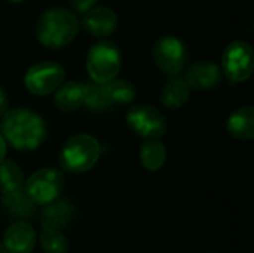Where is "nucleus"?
<instances>
[{
  "label": "nucleus",
  "mask_w": 254,
  "mask_h": 253,
  "mask_svg": "<svg viewBox=\"0 0 254 253\" xmlns=\"http://www.w3.org/2000/svg\"><path fill=\"white\" fill-rule=\"evenodd\" d=\"M0 130L9 145L15 149H36L46 137L43 119L28 109H13L3 115Z\"/></svg>",
  "instance_id": "1"
},
{
  "label": "nucleus",
  "mask_w": 254,
  "mask_h": 253,
  "mask_svg": "<svg viewBox=\"0 0 254 253\" xmlns=\"http://www.w3.org/2000/svg\"><path fill=\"white\" fill-rule=\"evenodd\" d=\"M79 31L77 18L67 9L52 7L46 10L36 28L39 42L48 48H63L67 46Z\"/></svg>",
  "instance_id": "2"
},
{
  "label": "nucleus",
  "mask_w": 254,
  "mask_h": 253,
  "mask_svg": "<svg viewBox=\"0 0 254 253\" xmlns=\"http://www.w3.org/2000/svg\"><path fill=\"white\" fill-rule=\"evenodd\" d=\"M100 157L98 142L88 134H77L67 140L61 154L60 164L70 173H85L95 166Z\"/></svg>",
  "instance_id": "3"
},
{
  "label": "nucleus",
  "mask_w": 254,
  "mask_h": 253,
  "mask_svg": "<svg viewBox=\"0 0 254 253\" xmlns=\"http://www.w3.org/2000/svg\"><path fill=\"white\" fill-rule=\"evenodd\" d=\"M86 67L91 78L98 84L115 79L121 70V54L118 46L110 40L95 43L88 54Z\"/></svg>",
  "instance_id": "4"
},
{
  "label": "nucleus",
  "mask_w": 254,
  "mask_h": 253,
  "mask_svg": "<svg viewBox=\"0 0 254 253\" xmlns=\"http://www.w3.org/2000/svg\"><path fill=\"white\" fill-rule=\"evenodd\" d=\"M189 49L185 42L174 36H164L153 45L156 66L170 76H177L189 63Z\"/></svg>",
  "instance_id": "5"
},
{
  "label": "nucleus",
  "mask_w": 254,
  "mask_h": 253,
  "mask_svg": "<svg viewBox=\"0 0 254 253\" xmlns=\"http://www.w3.org/2000/svg\"><path fill=\"white\" fill-rule=\"evenodd\" d=\"M64 176L57 169H40L27 180L25 191L30 198L40 206H46L57 200L64 189Z\"/></svg>",
  "instance_id": "6"
},
{
  "label": "nucleus",
  "mask_w": 254,
  "mask_h": 253,
  "mask_svg": "<svg viewBox=\"0 0 254 253\" xmlns=\"http://www.w3.org/2000/svg\"><path fill=\"white\" fill-rule=\"evenodd\" d=\"M223 73L231 84L247 81L254 69V54L247 42H232L226 46L222 58Z\"/></svg>",
  "instance_id": "7"
},
{
  "label": "nucleus",
  "mask_w": 254,
  "mask_h": 253,
  "mask_svg": "<svg viewBox=\"0 0 254 253\" xmlns=\"http://www.w3.org/2000/svg\"><path fill=\"white\" fill-rule=\"evenodd\" d=\"M65 70L60 63L42 61L28 69L25 75V86L36 95H46L55 91L64 81Z\"/></svg>",
  "instance_id": "8"
},
{
  "label": "nucleus",
  "mask_w": 254,
  "mask_h": 253,
  "mask_svg": "<svg viewBox=\"0 0 254 253\" xmlns=\"http://www.w3.org/2000/svg\"><path fill=\"white\" fill-rule=\"evenodd\" d=\"M127 122L132 131L144 139H159L167 131L165 116L153 106H137L127 113Z\"/></svg>",
  "instance_id": "9"
},
{
  "label": "nucleus",
  "mask_w": 254,
  "mask_h": 253,
  "mask_svg": "<svg viewBox=\"0 0 254 253\" xmlns=\"http://www.w3.org/2000/svg\"><path fill=\"white\" fill-rule=\"evenodd\" d=\"M185 81L188 82L189 88L211 89L220 84L222 70L214 61L199 60L188 69V72L185 75Z\"/></svg>",
  "instance_id": "10"
},
{
  "label": "nucleus",
  "mask_w": 254,
  "mask_h": 253,
  "mask_svg": "<svg viewBox=\"0 0 254 253\" xmlns=\"http://www.w3.org/2000/svg\"><path fill=\"white\" fill-rule=\"evenodd\" d=\"M3 246L9 253H30L36 246V233L27 222H13L4 233Z\"/></svg>",
  "instance_id": "11"
},
{
  "label": "nucleus",
  "mask_w": 254,
  "mask_h": 253,
  "mask_svg": "<svg viewBox=\"0 0 254 253\" xmlns=\"http://www.w3.org/2000/svg\"><path fill=\"white\" fill-rule=\"evenodd\" d=\"M82 25L91 34L106 37L115 31L118 25V16L109 7H91L89 10H86L82 19Z\"/></svg>",
  "instance_id": "12"
},
{
  "label": "nucleus",
  "mask_w": 254,
  "mask_h": 253,
  "mask_svg": "<svg viewBox=\"0 0 254 253\" xmlns=\"http://www.w3.org/2000/svg\"><path fill=\"white\" fill-rule=\"evenodd\" d=\"M74 206L67 200H54L46 204L42 212V227L43 230H63L70 225L74 218Z\"/></svg>",
  "instance_id": "13"
},
{
  "label": "nucleus",
  "mask_w": 254,
  "mask_h": 253,
  "mask_svg": "<svg viewBox=\"0 0 254 253\" xmlns=\"http://www.w3.org/2000/svg\"><path fill=\"white\" fill-rule=\"evenodd\" d=\"M1 203H3V207L7 215H10L13 218H21V219L33 216L36 206H37L27 194L25 188H22V186L15 191L3 194Z\"/></svg>",
  "instance_id": "14"
},
{
  "label": "nucleus",
  "mask_w": 254,
  "mask_h": 253,
  "mask_svg": "<svg viewBox=\"0 0 254 253\" xmlns=\"http://www.w3.org/2000/svg\"><path fill=\"white\" fill-rule=\"evenodd\" d=\"M55 94V106L60 110L71 112L83 106L85 101V84L82 82H67Z\"/></svg>",
  "instance_id": "15"
},
{
  "label": "nucleus",
  "mask_w": 254,
  "mask_h": 253,
  "mask_svg": "<svg viewBox=\"0 0 254 253\" xmlns=\"http://www.w3.org/2000/svg\"><path fill=\"white\" fill-rule=\"evenodd\" d=\"M228 131L235 139L250 140L254 137V109L252 106L235 110L228 119Z\"/></svg>",
  "instance_id": "16"
},
{
  "label": "nucleus",
  "mask_w": 254,
  "mask_h": 253,
  "mask_svg": "<svg viewBox=\"0 0 254 253\" xmlns=\"http://www.w3.org/2000/svg\"><path fill=\"white\" fill-rule=\"evenodd\" d=\"M189 94H190V88L185 81V78H174L162 89L161 100L164 106H167L168 109H179L188 101Z\"/></svg>",
  "instance_id": "17"
},
{
  "label": "nucleus",
  "mask_w": 254,
  "mask_h": 253,
  "mask_svg": "<svg viewBox=\"0 0 254 253\" xmlns=\"http://www.w3.org/2000/svg\"><path fill=\"white\" fill-rule=\"evenodd\" d=\"M140 158L144 169L150 171L159 170L165 163V148L158 139H147V142L141 146Z\"/></svg>",
  "instance_id": "18"
},
{
  "label": "nucleus",
  "mask_w": 254,
  "mask_h": 253,
  "mask_svg": "<svg viewBox=\"0 0 254 253\" xmlns=\"http://www.w3.org/2000/svg\"><path fill=\"white\" fill-rule=\"evenodd\" d=\"M24 185V173L15 161H1L0 163V191L3 194L15 191Z\"/></svg>",
  "instance_id": "19"
},
{
  "label": "nucleus",
  "mask_w": 254,
  "mask_h": 253,
  "mask_svg": "<svg viewBox=\"0 0 254 253\" xmlns=\"http://www.w3.org/2000/svg\"><path fill=\"white\" fill-rule=\"evenodd\" d=\"M106 88V92L112 101V104L115 103H129L132 101V98L135 97V88L131 82L124 81V79H112L109 82L103 84Z\"/></svg>",
  "instance_id": "20"
},
{
  "label": "nucleus",
  "mask_w": 254,
  "mask_h": 253,
  "mask_svg": "<svg viewBox=\"0 0 254 253\" xmlns=\"http://www.w3.org/2000/svg\"><path fill=\"white\" fill-rule=\"evenodd\" d=\"M83 104H86L91 110L100 112V110H106L112 106V101L106 92V88L103 84H85V101Z\"/></svg>",
  "instance_id": "21"
},
{
  "label": "nucleus",
  "mask_w": 254,
  "mask_h": 253,
  "mask_svg": "<svg viewBox=\"0 0 254 253\" xmlns=\"http://www.w3.org/2000/svg\"><path fill=\"white\" fill-rule=\"evenodd\" d=\"M40 246L45 253H65L68 242L58 230H43L40 236Z\"/></svg>",
  "instance_id": "22"
},
{
  "label": "nucleus",
  "mask_w": 254,
  "mask_h": 253,
  "mask_svg": "<svg viewBox=\"0 0 254 253\" xmlns=\"http://www.w3.org/2000/svg\"><path fill=\"white\" fill-rule=\"evenodd\" d=\"M95 1L97 0H70V4L77 12H86L95 4Z\"/></svg>",
  "instance_id": "23"
},
{
  "label": "nucleus",
  "mask_w": 254,
  "mask_h": 253,
  "mask_svg": "<svg viewBox=\"0 0 254 253\" xmlns=\"http://www.w3.org/2000/svg\"><path fill=\"white\" fill-rule=\"evenodd\" d=\"M7 106H9V103H7V97H6V92L1 89V86H0V116H3L6 112H7Z\"/></svg>",
  "instance_id": "24"
},
{
  "label": "nucleus",
  "mask_w": 254,
  "mask_h": 253,
  "mask_svg": "<svg viewBox=\"0 0 254 253\" xmlns=\"http://www.w3.org/2000/svg\"><path fill=\"white\" fill-rule=\"evenodd\" d=\"M4 155H6V142H4V139L0 136V163L4 160Z\"/></svg>",
  "instance_id": "25"
},
{
  "label": "nucleus",
  "mask_w": 254,
  "mask_h": 253,
  "mask_svg": "<svg viewBox=\"0 0 254 253\" xmlns=\"http://www.w3.org/2000/svg\"><path fill=\"white\" fill-rule=\"evenodd\" d=\"M0 253H6V249H4V246H3L1 242H0Z\"/></svg>",
  "instance_id": "26"
},
{
  "label": "nucleus",
  "mask_w": 254,
  "mask_h": 253,
  "mask_svg": "<svg viewBox=\"0 0 254 253\" xmlns=\"http://www.w3.org/2000/svg\"><path fill=\"white\" fill-rule=\"evenodd\" d=\"M10 1H22V0H10Z\"/></svg>",
  "instance_id": "27"
}]
</instances>
